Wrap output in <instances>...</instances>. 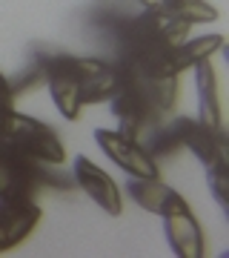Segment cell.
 I'll list each match as a JSON object with an SVG mask.
<instances>
[{
	"mask_svg": "<svg viewBox=\"0 0 229 258\" xmlns=\"http://www.w3.org/2000/svg\"><path fill=\"white\" fill-rule=\"evenodd\" d=\"M164 218V232L169 247L175 249V255L181 258H201L206 252V241H203L201 224L195 218V212L189 204H183L178 210L161 215Z\"/></svg>",
	"mask_w": 229,
	"mask_h": 258,
	"instance_id": "obj_7",
	"label": "cell"
},
{
	"mask_svg": "<svg viewBox=\"0 0 229 258\" xmlns=\"http://www.w3.org/2000/svg\"><path fill=\"white\" fill-rule=\"evenodd\" d=\"M95 141L103 149V155L115 161V164L132 178H155L158 164L146 155V149L140 147L137 141H132L129 135H123L120 129H95Z\"/></svg>",
	"mask_w": 229,
	"mask_h": 258,
	"instance_id": "obj_3",
	"label": "cell"
},
{
	"mask_svg": "<svg viewBox=\"0 0 229 258\" xmlns=\"http://www.w3.org/2000/svg\"><path fill=\"white\" fill-rule=\"evenodd\" d=\"M223 43H226L223 35H206V37H195V40H183L181 46H175V52H172L175 72L181 75L186 69H192L195 63H201V60H209Z\"/></svg>",
	"mask_w": 229,
	"mask_h": 258,
	"instance_id": "obj_11",
	"label": "cell"
},
{
	"mask_svg": "<svg viewBox=\"0 0 229 258\" xmlns=\"http://www.w3.org/2000/svg\"><path fill=\"white\" fill-rule=\"evenodd\" d=\"M15 115V92H12V81L0 72V126H6V120Z\"/></svg>",
	"mask_w": 229,
	"mask_h": 258,
	"instance_id": "obj_13",
	"label": "cell"
},
{
	"mask_svg": "<svg viewBox=\"0 0 229 258\" xmlns=\"http://www.w3.org/2000/svg\"><path fill=\"white\" fill-rule=\"evenodd\" d=\"M126 192L132 195V201L137 207H143L152 215H166V212H172V210H178V207L186 204V198L178 189L166 186L161 181V175H155V178H132L129 175Z\"/></svg>",
	"mask_w": 229,
	"mask_h": 258,
	"instance_id": "obj_8",
	"label": "cell"
},
{
	"mask_svg": "<svg viewBox=\"0 0 229 258\" xmlns=\"http://www.w3.org/2000/svg\"><path fill=\"white\" fill-rule=\"evenodd\" d=\"M72 178H74V184L81 186L83 192L89 195L106 215H115L118 218L120 212H123L118 184L109 178V172H103L101 166H95L86 155H78L72 161Z\"/></svg>",
	"mask_w": 229,
	"mask_h": 258,
	"instance_id": "obj_6",
	"label": "cell"
},
{
	"mask_svg": "<svg viewBox=\"0 0 229 258\" xmlns=\"http://www.w3.org/2000/svg\"><path fill=\"white\" fill-rule=\"evenodd\" d=\"M143 12H155L164 18L183 20V23H212L218 20V9L206 0H137Z\"/></svg>",
	"mask_w": 229,
	"mask_h": 258,
	"instance_id": "obj_10",
	"label": "cell"
},
{
	"mask_svg": "<svg viewBox=\"0 0 229 258\" xmlns=\"http://www.w3.org/2000/svg\"><path fill=\"white\" fill-rule=\"evenodd\" d=\"M169 120H172L175 135H178V144L192 149L195 158L203 166L215 164L220 158H229L226 155V138H223L220 129L206 126L201 118H192V115H178V118H169Z\"/></svg>",
	"mask_w": 229,
	"mask_h": 258,
	"instance_id": "obj_4",
	"label": "cell"
},
{
	"mask_svg": "<svg viewBox=\"0 0 229 258\" xmlns=\"http://www.w3.org/2000/svg\"><path fill=\"white\" fill-rule=\"evenodd\" d=\"M195 86H198V115L206 126L220 129L223 132V120H220V95H218V75L212 69L209 60L195 63Z\"/></svg>",
	"mask_w": 229,
	"mask_h": 258,
	"instance_id": "obj_9",
	"label": "cell"
},
{
	"mask_svg": "<svg viewBox=\"0 0 229 258\" xmlns=\"http://www.w3.org/2000/svg\"><path fill=\"white\" fill-rule=\"evenodd\" d=\"M35 198H0V252H9L35 232L40 224Z\"/></svg>",
	"mask_w": 229,
	"mask_h": 258,
	"instance_id": "obj_5",
	"label": "cell"
},
{
	"mask_svg": "<svg viewBox=\"0 0 229 258\" xmlns=\"http://www.w3.org/2000/svg\"><path fill=\"white\" fill-rule=\"evenodd\" d=\"M0 132L6 135V141L18 149L20 155L32 158L37 164L60 166L66 161V149L60 144V138H57V132L52 126H46L43 120L15 112L6 120V126H0Z\"/></svg>",
	"mask_w": 229,
	"mask_h": 258,
	"instance_id": "obj_2",
	"label": "cell"
},
{
	"mask_svg": "<svg viewBox=\"0 0 229 258\" xmlns=\"http://www.w3.org/2000/svg\"><path fill=\"white\" fill-rule=\"evenodd\" d=\"M229 158H220V161H215V164L206 166V184H209L212 195H215V201H218V207H223V210H229L226 207V186H229Z\"/></svg>",
	"mask_w": 229,
	"mask_h": 258,
	"instance_id": "obj_12",
	"label": "cell"
},
{
	"mask_svg": "<svg viewBox=\"0 0 229 258\" xmlns=\"http://www.w3.org/2000/svg\"><path fill=\"white\" fill-rule=\"evenodd\" d=\"M35 63L43 72V83L49 95L66 120L81 118L83 103H103L115 95V66L92 57H78L55 52V49H37Z\"/></svg>",
	"mask_w": 229,
	"mask_h": 258,
	"instance_id": "obj_1",
	"label": "cell"
}]
</instances>
